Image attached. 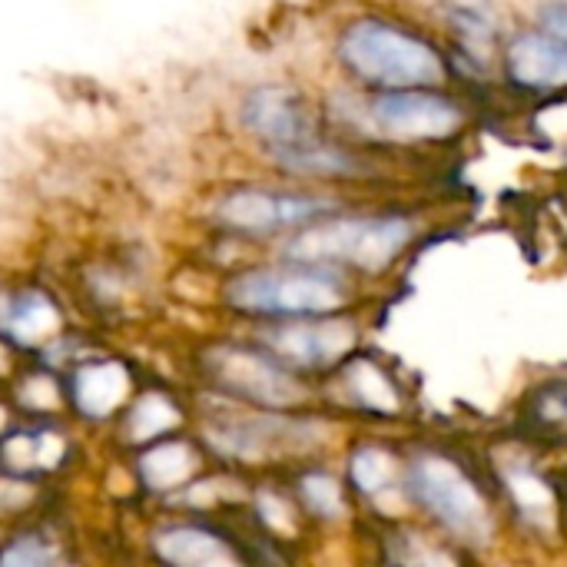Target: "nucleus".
I'll use <instances>...</instances> for the list:
<instances>
[{
	"instance_id": "obj_7",
	"label": "nucleus",
	"mask_w": 567,
	"mask_h": 567,
	"mask_svg": "<svg viewBox=\"0 0 567 567\" xmlns=\"http://www.w3.org/2000/svg\"><path fill=\"white\" fill-rule=\"evenodd\" d=\"M326 209H332V203L319 199V196L239 189V193L223 196V203L216 206V216H219L223 226L239 229V233H272V229L312 223Z\"/></svg>"
},
{
	"instance_id": "obj_19",
	"label": "nucleus",
	"mask_w": 567,
	"mask_h": 567,
	"mask_svg": "<svg viewBox=\"0 0 567 567\" xmlns=\"http://www.w3.org/2000/svg\"><path fill=\"white\" fill-rule=\"evenodd\" d=\"M512 498L518 502V508L525 512V518H535L538 525L542 522L548 525L551 515H555L548 485L538 475H532V472H515L512 475Z\"/></svg>"
},
{
	"instance_id": "obj_8",
	"label": "nucleus",
	"mask_w": 567,
	"mask_h": 567,
	"mask_svg": "<svg viewBox=\"0 0 567 567\" xmlns=\"http://www.w3.org/2000/svg\"><path fill=\"white\" fill-rule=\"evenodd\" d=\"M243 123L252 136L266 140L272 150L299 146L316 140V123L306 103L282 86H259L243 103Z\"/></svg>"
},
{
	"instance_id": "obj_9",
	"label": "nucleus",
	"mask_w": 567,
	"mask_h": 567,
	"mask_svg": "<svg viewBox=\"0 0 567 567\" xmlns=\"http://www.w3.org/2000/svg\"><path fill=\"white\" fill-rule=\"evenodd\" d=\"M266 346L302 369H322L339 362L355 346V326L352 322H296V326H272L266 336Z\"/></svg>"
},
{
	"instance_id": "obj_1",
	"label": "nucleus",
	"mask_w": 567,
	"mask_h": 567,
	"mask_svg": "<svg viewBox=\"0 0 567 567\" xmlns=\"http://www.w3.org/2000/svg\"><path fill=\"white\" fill-rule=\"evenodd\" d=\"M339 53L359 80L385 90H415L445 80L439 50L385 20H355L342 33Z\"/></svg>"
},
{
	"instance_id": "obj_4",
	"label": "nucleus",
	"mask_w": 567,
	"mask_h": 567,
	"mask_svg": "<svg viewBox=\"0 0 567 567\" xmlns=\"http://www.w3.org/2000/svg\"><path fill=\"white\" fill-rule=\"evenodd\" d=\"M409 485L415 502L425 512H432L452 535H458L468 545H488L492 538L488 505L458 465L439 455H425L409 468Z\"/></svg>"
},
{
	"instance_id": "obj_12",
	"label": "nucleus",
	"mask_w": 567,
	"mask_h": 567,
	"mask_svg": "<svg viewBox=\"0 0 567 567\" xmlns=\"http://www.w3.org/2000/svg\"><path fill=\"white\" fill-rule=\"evenodd\" d=\"M156 551L159 558L173 565L186 567H209V565H233V551L209 532L203 528H169L156 535Z\"/></svg>"
},
{
	"instance_id": "obj_11",
	"label": "nucleus",
	"mask_w": 567,
	"mask_h": 567,
	"mask_svg": "<svg viewBox=\"0 0 567 567\" xmlns=\"http://www.w3.org/2000/svg\"><path fill=\"white\" fill-rule=\"evenodd\" d=\"M126 389H130L126 369L116 362L86 365L73 379V399L86 415H110L126 399Z\"/></svg>"
},
{
	"instance_id": "obj_16",
	"label": "nucleus",
	"mask_w": 567,
	"mask_h": 567,
	"mask_svg": "<svg viewBox=\"0 0 567 567\" xmlns=\"http://www.w3.org/2000/svg\"><path fill=\"white\" fill-rule=\"evenodd\" d=\"M349 392L359 405H365L369 412H399V392L389 382V375L382 369H375L372 362H355L349 369Z\"/></svg>"
},
{
	"instance_id": "obj_22",
	"label": "nucleus",
	"mask_w": 567,
	"mask_h": 567,
	"mask_svg": "<svg viewBox=\"0 0 567 567\" xmlns=\"http://www.w3.org/2000/svg\"><path fill=\"white\" fill-rule=\"evenodd\" d=\"M545 27H548V33H555L558 40L567 43V7H548L545 10Z\"/></svg>"
},
{
	"instance_id": "obj_10",
	"label": "nucleus",
	"mask_w": 567,
	"mask_h": 567,
	"mask_svg": "<svg viewBox=\"0 0 567 567\" xmlns=\"http://www.w3.org/2000/svg\"><path fill=\"white\" fill-rule=\"evenodd\" d=\"M508 73L528 90L567 86V43L555 33H522L508 47Z\"/></svg>"
},
{
	"instance_id": "obj_15",
	"label": "nucleus",
	"mask_w": 567,
	"mask_h": 567,
	"mask_svg": "<svg viewBox=\"0 0 567 567\" xmlns=\"http://www.w3.org/2000/svg\"><path fill=\"white\" fill-rule=\"evenodd\" d=\"M140 468H143V482H146L150 488H156V492H169V488L183 485V482L193 475L196 458H193V452H189L186 445L169 442V445L153 449V452L143 458V465H140Z\"/></svg>"
},
{
	"instance_id": "obj_18",
	"label": "nucleus",
	"mask_w": 567,
	"mask_h": 567,
	"mask_svg": "<svg viewBox=\"0 0 567 567\" xmlns=\"http://www.w3.org/2000/svg\"><path fill=\"white\" fill-rule=\"evenodd\" d=\"M176 409L163 399V395H146L136 409H133V415H130V435L136 439V442H143V439H153V435H163L166 429H173L176 425Z\"/></svg>"
},
{
	"instance_id": "obj_17",
	"label": "nucleus",
	"mask_w": 567,
	"mask_h": 567,
	"mask_svg": "<svg viewBox=\"0 0 567 567\" xmlns=\"http://www.w3.org/2000/svg\"><path fill=\"white\" fill-rule=\"evenodd\" d=\"M352 482L362 495H385L395 485V458L382 449H359L352 455Z\"/></svg>"
},
{
	"instance_id": "obj_2",
	"label": "nucleus",
	"mask_w": 567,
	"mask_h": 567,
	"mask_svg": "<svg viewBox=\"0 0 567 567\" xmlns=\"http://www.w3.org/2000/svg\"><path fill=\"white\" fill-rule=\"evenodd\" d=\"M412 243V223L405 216H359L306 226L286 243V259L299 266H355L385 269Z\"/></svg>"
},
{
	"instance_id": "obj_13",
	"label": "nucleus",
	"mask_w": 567,
	"mask_h": 567,
	"mask_svg": "<svg viewBox=\"0 0 567 567\" xmlns=\"http://www.w3.org/2000/svg\"><path fill=\"white\" fill-rule=\"evenodd\" d=\"M276 163L292 169V173H306V176H352L359 173V159L349 156L339 146L316 140H306L299 146H286V150H272Z\"/></svg>"
},
{
	"instance_id": "obj_14",
	"label": "nucleus",
	"mask_w": 567,
	"mask_h": 567,
	"mask_svg": "<svg viewBox=\"0 0 567 567\" xmlns=\"http://www.w3.org/2000/svg\"><path fill=\"white\" fill-rule=\"evenodd\" d=\"M0 329L10 332L17 342H40L47 336H53L56 329V309L43 299V296H17L10 302H0Z\"/></svg>"
},
{
	"instance_id": "obj_6",
	"label": "nucleus",
	"mask_w": 567,
	"mask_h": 567,
	"mask_svg": "<svg viewBox=\"0 0 567 567\" xmlns=\"http://www.w3.org/2000/svg\"><path fill=\"white\" fill-rule=\"evenodd\" d=\"M209 369L219 379V385L266 409H292L306 399V389H299L279 362L259 352L219 349L209 355Z\"/></svg>"
},
{
	"instance_id": "obj_5",
	"label": "nucleus",
	"mask_w": 567,
	"mask_h": 567,
	"mask_svg": "<svg viewBox=\"0 0 567 567\" xmlns=\"http://www.w3.org/2000/svg\"><path fill=\"white\" fill-rule=\"evenodd\" d=\"M362 126L372 136L389 143H425L445 140L462 126V110L442 93L415 90H385L362 106Z\"/></svg>"
},
{
	"instance_id": "obj_23",
	"label": "nucleus",
	"mask_w": 567,
	"mask_h": 567,
	"mask_svg": "<svg viewBox=\"0 0 567 567\" xmlns=\"http://www.w3.org/2000/svg\"><path fill=\"white\" fill-rule=\"evenodd\" d=\"M0 365H3V349H0Z\"/></svg>"
},
{
	"instance_id": "obj_21",
	"label": "nucleus",
	"mask_w": 567,
	"mask_h": 567,
	"mask_svg": "<svg viewBox=\"0 0 567 567\" xmlns=\"http://www.w3.org/2000/svg\"><path fill=\"white\" fill-rule=\"evenodd\" d=\"M0 561L3 565H47V561H53V551L40 548L33 538H27V542H17L10 551H3Z\"/></svg>"
},
{
	"instance_id": "obj_20",
	"label": "nucleus",
	"mask_w": 567,
	"mask_h": 567,
	"mask_svg": "<svg viewBox=\"0 0 567 567\" xmlns=\"http://www.w3.org/2000/svg\"><path fill=\"white\" fill-rule=\"evenodd\" d=\"M299 492H302L306 508H309L312 515H319V518H339V515L346 512L339 482L329 478V475H306L302 485H299Z\"/></svg>"
},
{
	"instance_id": "obj_3",
	"label": "nucleus",
	"mask_w": 567,
	"mask_h": 567,
	"mask_svg": "<svg viewBox=\"0 0 567 567\" xmlns=\"http://www.w3.org/2000/svg\"><path fill=\"white\" fill-rule=\"evenodd\" d=\"M346 282L322 266L246 272L229 286V302L236 309L266 316H326L346 306Z\"/></svg>"
}]
</instances>
